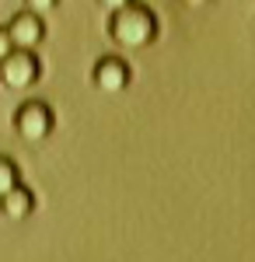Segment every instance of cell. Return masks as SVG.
Returning <instances> with one entry per match:
<instances>
[{
	"label": "cell",
	"mask_w": 255,
	"mask_h": 262,
	"mask_svg": "<svg viewBox=\"0 0 255 262\" xmlns=\"http://www.w3.org/2000/svg\"><path fill=\"white\" fill-rule=\"evenodd\" d=\"M109 39L116 46H122V49H143V46H151L157 39V18L140 4L112 11L109 14Z\"/></svg>",
	"instance_id": "cell-1"
},
{
	"label": "cell",
	"mask_w": 255,
	"mask_h": 262,
	"mask_svg": "<svg viewBox=\"0 0 255 262\" xmlns=\"http://www.w3.org/2000/svg\"><path fill=\"white\" fill-rule=\"evenodd\" d=\"M14 185H21V171L18 164H14V158H7V154H0V200L14 189Z\"/></svg>",
	"instance_id": "cell-7"
},
{
	"label": "cell",
	"mask_w": 255,
	"mask_h": 262,
	"mask_svg": "<svg viewBox=\"0 0 255 262\" xmlns=\"http://www.w3.org/2000/svg\"><path fill=\"white\" fill-rule=\"evenodd\" d=\"M0 213L7 221H28L35 213V192L28 185H14L4 200H0Z\"/></svg>",
	"instance_id": "cell-6"
},
{
	"label": "cell",
	"mask_w": 255,
	"mask_h": 262,
	"mask_svg": "<svg viewBox=\"0 0 255 262\" xmlns=\"http://www.w3.org/2000/svg\"><path fill=\"white\" fill-rule=\"evenodd\" d=\"M98 4L105 7V11H109V14H112V11H122V7H130L133 0H98Z\"/></svg>",
	"instance_id": "cell-10"
},
{
	"label": "cell",
	"mask_w": 255,
	"mask_h": 262,
	"mask_svg": "<svg viewBox=\"0 0 255 262\" xmlns=\"http://www.w3.org/2000/svg\"><path fill=\"white\" fill-rule=\"evenodd\" d=\"M14 53V42H11V35H7V28H0V63L7 60Z\"/></svg>",
	"instance_id": "cell-9"
},
{
	"label": "cell",
	"mask_w": 255,
	"mask_h": 262,
	"mask_svg": "<svg viewBox=\"0 0 255 262\" xmlns=\"http://www.w3.org/2000/svg\"><path fill=\"white\" fill-rule=\"evenodd\" d=\"M4 28H7L11 42H14V49H32V53H35V46L46 39V25H42V18H39V14H32V11L14 14Z\"/></svg>",
	"instance_id": "cell-4"
},
{
	"label": "cell",
	"mask_w": 255,
	"mask_h": 262,
	"mask_svg": "<svg viewBox=\"0 0 255 262\" xmlns=\"http://www.w3.org/2000/svg\"><path fill=\"white\" fill-rule=\"evenodd\" d=\"M182 4H185V7H193V11H196V7H206V4H210V0H182Z\"/></svg>",
	"instance_id": "cell-11"
},
{
	"label": "cell",
	"mask_w": 255,
	"mask_h": 262,
	"mask_svg": "<svg viewBox=\"0 0 255 262\" xmlns=\"http://www.w3.org/2000/svg\"><path fill=\"white\" fill-rule=\"evenodd\" d=\"M42 77V63L32 49H14L7 60L0 63V84L11 91H28Z\"/></svg>",
	"instance_id": "cell-3"
},
{
	"label": "cell",
	"mask_w": 255,
	"mask_h": 262,
	"mask_svg": "<svg viewBox=\"0 0 255 262\" xmlns=\"http://www.w3.org/2000/svg\"><path fill=\"white\" fill-rule=\"evenodd\" d=\"M91 81H95L98 91L116 95V91H122V88L130 84V63L119 60V56H101V60L95 63V70H91Z\"/></svg>",
	"instance_id": "cell-5"
},
{
	"label": "cell",
	"mask_w": 255,
	"mask_h": 262,
	"mask_svg": "<svg viewBox=\"0 0 255 262\" xmlns=\"http://www.w3.org/2000/svg\"><path fill=\"white\" fill-rule=\"evenodd\" d=\"M53 126H56V116H53V108L39 98H32V101H25V105L14 108V133H18L25 143H42L53 133Z\"/></svg>",
	"instance_id": "cell-2"
},
{
	"label": "cell",
	"mask_w": 255,
	"mask_h": 262,
	"mask_svg": "<svg viewBox=\"0 0 255 262\" xmlns=\"http://www.w3.org/2000/svg\"><path fill=\"white\" fill-rule=\"evenodd\" d=\"M59 0H25V11H32V14H49V11H56Z\"/></svg>",
	"instance_id": "cell-8"
}]
</instances>
